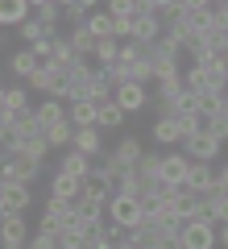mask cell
<instances>
[{
    "mask_svg": "<svg viewBox=\"0 0 228 249\" xmlns=\"http://www.w3.org/2000/svg\"><path fill=\"white\" fill-rule=\"evenodd\" d=\"M108 220L121 224V229H129V232H137L141 224H145V204L133 199V196H112L108 199Z\"/></svg>",
    "mask_w": 228,
    "mask_h": 249,
    "instance_id": "6da1fadb",
    "label": "cell"
},
{
    "mask_svg": "<svg viewBox=\"0 0 228 249\" xmlns=\"http://www.w3.org/2000/svg\"><path fill=\"white\" fill-rule=\"evenodd\" d=\"M178 21H183L195 37H203V34H211V25H216V4H211V0H187V9H183Z\"/></svg>",
    "mask_w": 228,
    "mask_h": 249,
    "instance_id": "7a4b0ae2",
    "label": "cell"
},
{
    "mask_svg": "<svg viewBox=\"0 0 228 249\" xmlns=\"http://www.w3.org/2000/svg\"><path fill=\"white\" fill-rule=\"evenodd\" d=\"M178 237H183V249H220V224L191 220L178 229Z\"/></svg>",
    "mask_w": 228,
    "mask_h": 249,
    "instance_id": "3957f363",
    "label": "cell"
},
{
    "mask_svg": "<svg viewBox=\"0 0 228 249\" xmlns=\"http://www.w3.org/2000/svg\"><path fill=\"white\" fill-rule=\"evenodd\" d=\"M149 137L158 142V150H162V154H166V150H183V124H178V116L158 112V121L149 124Z\"/></svg>",
    "mask_w": 228,
    "mask_h": 249,
    "instance_id": "277c9868",
    "label": "cell"
},
{
    "mask_svg": "<svg viewBox=\"0 0 228 249\" xmlns=\"http://www.w3.org/2000/svg\"><path fill=\"white\" fill-rule=\"evenodd\" d=\"M37 175H42V162H37V158L13 154V158H4V175H0V183H25V187H34Z\"/></svg>",
    "mask_w": 228,
    "mask_h": 249,
    "instance_id": "5b68a950",
    "label": "cell"
},
{
    "mask_svg": "<svg viewBox=\"0 0 228 249\" xmlns=\"http://www.w3.org/2000/svg\"><path fill=\"white\" fill-rule=\"evenodd\" d=\"M25 208H34V191L25 183H0V212L4 216H25Z\"/></svg>",
    "mask_w": 228,
    "mask_h": 249,
    "instance_id": "8992f818",
    "label": "cell"
},
{
    "mask_svg": "<svg viewBox=\"0 0 228 249\" xmlns=\"http://www.w3.org/2000/svg\"><path fill=\"white\" fill-rule=\"evenodd\" d=\"M187 175H191V158L183 150H166L162 154V183L170 187H187Z\"/></svg>",
    "mask_w": 228,
    "mask_h": 249,
    "instance_id": "52a82bcc",
    "label": "cell"
},
{
    "mask_svg": "<svg viewBox=\"0 0 228 249\" xmlns=\"http://www.w3.org/2000/svg\"><path fill=\"white\" fill-rule=\"evenodd\" d=\"M183 154H187L191 162H211V166H216V158L224 154V142H220V137H211L208 129H203L199 137H191V142H183Z\"/></svg>",
    "mask_w": 228,
    "mask_h": 249,
    "instance_id": "ba28073f",
    "label": "cell"
},
{
    "mask_svg": "<svg viewBox=\"0 0 228 249\" xmlns=\"http://www.w3.org/2000/svg\"><path fill=\"white\" fill-rule=\"evenodd\" d=\"M25 112H34L29 88H25V83H9L4 96H0V116H25Z\"/></svg>",
    "mask_w": 228,
    "mask_h": 249,
    "instance_id": "9c48e42d",
    "label": "cell"
},
{
    "mask_svg": "<svg viewBox=\"0 0 228 249\" xmlns=\"http://www.w3.org/2000/svg\"><path fill=\"white\" fill-rule=\"evenodd\" d=\"M112 100L133 116V112H141V108H149V88H145V83H133V79L129 83H116V96Z\"/></svg>",
    "mask_w": 228,
    "mask_h": 249,
    "instance_id": "30bf717a",
    "label": "cell"
},
{
    "mask_svg": "<svg viewBox=\"0 0 228 249\" xmlns=\"http://www.w3.org/2000/svg\"><path fill=\"white\" fill-rule=\"evenodd\" d=\"M50 196L62 199V204H79V199H83V178L54 170V175H50Z\"/></svg>",
    "mask_w": 228,
    "mask_h": 249,
    "instance_id": "8fae6325",
    "label": "cell"
},
{
    "mask_svg": "<svg viewBox=\"0 0 228 249\" xmlns=\"http://www.w3.org/2000/svg\"><path fill=\"white\" fill-rule=\"evenodd\" d=\"M112 158L121 162L124 170H137V166H141V158H145V145H141V137H133V133H124L121 142L112 145Z\"/></svg>",
    "mask_w": 228,
    "mask_h": 249,
    "instance_id": "7c38bea8",
    "label": "cell"
},
{
    "mask_svg": "<svg viewBox=\"0 0 228 249\" xmlns=\"http://www.w3.org/2000/svg\"><path fill=\"white\" fill-rule=\"evenodd\" d=\"M4 249H25L29 241H34V232H29V220L25 216H4Z\"/></svg>",
    "mask_w": 228,
    "mask_h": 249,
    "instance_id": "4fadbf2b",
    "label": "cell"
},
{
    "mask_svg": "<svg viewBox=\"0 0 228 249\" xmlns=\"http://www.w3.org/2000/svg\"><path fill=\"white\" fill-rule=\"evenodd\" d=\"M25 21H34V0H4L0 4V25L21 29Z\"/></svg>",
    "mask_w": 228,
    "mask_h": 249,
    "instance_id": "5bb4252c",
    "label": "cell"
},
{
    "mask_svg": "<svg viewBox=\"0 0 228 249\" xmlns=\"http://www.w3.org/2000/svg\"><path fill=\"white\" fill-rule=\"evenodd\" d=\"M70 150H79V154H88L91 162H100L104 158V133H100V129H75V145H70Z\"/></svg>",
    "mask_w": 228,
    "mask_h": 249,
    "instance_id": "9a60e30c",
    "label": "cell"
},
{
    "mask_svg": "<svg viewBox=\"0 0 228 249\" xmlns=\"http://www.w3.org/2000/svg\"><path fill=\"white\" fill-rule=\"evenodd\" d=\"M104 4H96V0H62V21H70V29H79L91 21V13H100Z\"/></svg>",
    "mask_w": 228,
    "mask_h": 249,
    "instance_id": "2e32d148",
    "label": "cell"
},
{
    "mask_svg": "<svg viewBox=\"0 0 228 249\" xmlns=\"http://www.w3.org/2000/svg\"><path fill=\"white\" fill-rule=\"evenodd\" d=\"M67 121L75 124V129H96V124H100V104H91V100H75V104H67Z\"/></svg>",
    "mask_w": 228,
    "mask_h": 249,
    "instance_id": "e0dca14e",
    "label": "cell"
},
{
    "mask_svg": "<svg viewBox=\"0 0 228 249\" xmlns=\"http://www.w3.org/2000/svg\"><path fill=\"white\" fill-rule=\"evenodd\" d=\"M79 62H83V58H79V50L70 46V37L58 34V37H54V58H50V67H54V71H75Z\"/></svg>",
    "mask_w": 228,
    "mask_h": 249,
    "instance_id": "ac0fdd59",
    "label": "cell"
},
{
    "mask_svg": "<svg viewBox=\"0 0 228 249\" xmlns=\"http://www.w3.org/2000/svg\"><path fill=\"white\" fill-rule=\"evenodd\" d=\"M9 71L17 75L21 83H25V79H34V75L42 71V62H37V54L29 50V46H21V50H13V58H9Z\"/></svg>",
    "mask_w": 228,
    "mask_h": 249,
    "instance_id": "d6986e66",
    "label": "cell"
},
{
    "mask_svg": "<svg viewBox=\"0 0 228 249\" xmlns=\"http://www.w3.org/2000/svg\"><path fill=\"white\" fill-rule=\"evenodd\" d=\"M112 196H116V187L108 183L104 175H88V178H83V199H88V204H104L108 208Z\"/></svg>",
    "mask_w": 228,
    "mask_h": 249,
    "instance_id": "ffe728a7",
    "label": "cell"
},
{
    "mask_svg": "<svg viewBox=\"0 0 228 249\" xmlns=\"http://www.w3.org/2000/svg\"><path fill=\"white\" fill-rule=\"evenodd\" d=\"M58 170L62 175H75V178H88L96 170V162L88 154H79V150H67V154H58Z\"/></svg>",
    "mask_w": 228,
    "mask_h": 249,
    "instance_id": "44dd1931",
    "label": "cell"
},
{
    "mask_svg": "<svg viewBox=\"0 0 228 249\" xmlns=\"http://www.w3.org/2000/svg\"><path fill=\"white\" fill-rule=\"evenodd\" d=\"M34 116H37V124H42V133H46V129H54V124L67 121V104H62V100H42V104H34Z\"/></svg>",
    "mask_w": 228,
    "mask_h": 249,
    "instance_id": "7402d4cb",
    "label": "cell"
},
{
    "mask_svg": "<svg viewBox=\"0 0 228 249\" xmlns=\"http://www.w3.org/2000/svg\"><path fill=\"white\" fill-rule=\"evenodd\" d=\"M124 116H129V112H124L116 100H108V104H100V124H96V129H100V133H116V129H124Z\"/></svg>",
    "mask_w": 228,
    "mask_h": 249,
    "instance_id": "603a6c76",
    "label": "cell"
},
{
    "mask_svg": "<svg viewBox=\"0 0 228 249\" xmlns=\"http://www.w3.org/2000/svg\"><path fill=\"white\" fill-rule=\"evenodd\" d=\"M34 17L42 21L46 29L58 34V21H62V0H34Z\"/></svg>",
    "mask_w": 228,
    "mask_h": 249,
    "instance_id": "cb8c5ba5",
    "label": "cell"
},
{
    "mask_svg": "<svg viewBox=\"0 0 228 249\" xmlns=\"http://www.w3.org/2000/svg\"><path fill=\"white\" fill-rule=\"evenodd\" d=\"M70 46H75V50H79V58H96V50H100V37L91 34L88 25H79V29H70Z\"/></svg>",
    "mask_w": 228,
    "mask_h": 249,
    "instance_id": "d4e9b609",
    "label": "cell"
},
{
    "mask_svg": "<svg viewBox=\"0 0 228 249\" xmlns=\"http://www.w3.org/2000/svg\"><path fill=\"white\" fill-rule=\"evenodd\" d=\"M46 142H50V150L67 154L70 145H75V124H70V121H62V124H54V129H46Z\"/></svg>",
    "mask_w": 228,
    "mask_h": 249,
    "instance_id": "484cf974",
    "label": "cell"
},
{
    "mask_svg": "<svg viewBox=\"0 0 228 249\" xmlns=\"http://www.w3.org/2000/svg\"><path fill=\"white\" fill-rule=\"evenodd\" d=\"M88 29H91V34H96V37H100V42H108V37H116V21H112V13H108V9L91 13Z\"/></svg>",
    "mask_w": 228,
    "mask_h": 249,
    "instance_id": "4316f807",
    "label": "cell"
},
{
    "mask_svg": "<svg viewBox=\"0 0 228 249\" xmlns=\"http://www.w3.org/2000/svg\"><path fill=\"white\" fill-rule=\"evenodd\" d=\"M17 34H21V42H25V46H37V42H46V37H54V29H46L42 21L34 17V21H25Z\"/></svg>",
    "mask_w": 228,
    "mask_h": 249,
    "instance_id": "83f0119b",
    "label": "cell"
},
{
    "mask_svg": "<svg viewBox=\"0 0 228 249\" xmlns=\"http://www.w3.org/2000/svg\"><path fill=\"white\" fill-rule=\"evenodd\" d=\"M17 154H25V158H37V162H46V154H50V142H46V133H42V137H29V142L21 145Z\"/></svg>",
    "mask_w": 228,
    "mask_h": 249,
    "instance_id": "f1b7e54d",
    "label": "cell"
},
{
    "mask_svg": "<svg viewBox=\"0 0 228 249\" xmlns=\"http://www.w3.org/2000/svg\"><path fill=\"white\" fill-rule=\"evenodd\" d=\"M104 9L112 13L116 21H124V17H137V0H108Z\"/></svg>",
    "mask_w": 228,
    "mask_h": 249,
    "instance_id": "f546056e",
    "label": "cell"
},
{
    "mask_svg": "<svg viewBox=\"0 0 228 249\" xmlns=\"http://www.w3.org/2000/svg\"><path fill=\"white\" fill-rule=\"evenodd\" d=\"M208 133L220 137V142L228 145V116H216V121H208Z\"/></svg>",
    "mask_w": 228,
    "mask_h": 249,
    "instance_id": "4dcf8cb0",
    "label": "cell"
},
{
    "mask_svg": "<svg viewBox=\"0 0 228 249\" xmlns=\"http://www.w3.org/2000/svg\"><path fill=\"white\" fill-rule=\"evenodd\" d=\"M220 170V187H216V196H228V162L224 166H216Z\"/></svg>",
    "mask_w": 228,
    "mask_h": 249,
    "instance_id": "1f68e13d",
    "label": "cell"
},
{
    "mask_svg": "<svg viewBox=\"0 0 228 249\" xmlns=\"http://www.w3.org/2000/svg\"><path fill=\"white\" fill-rule=\"evenodd\" d=\"M220 249H228V224H220Z\"/></svg>",
    "mask_w": 228,
    "mask_h": 249,
    "instance_id": "d6a6232c",
    "label": "cell"
},
{
    "mask_svg": "<svg viewBox=\"0 0 228 249\" xmlns=\"http://www.w3.org/2000/svg\"><path fill=\"white\" fill-rule=\"evenodd\" d=\"M116 249H137V245H133V241H124V245H116Z\"/></svg>",
    "mask_w": 228,
    "mask_h": 249,
    "instance_id": "836d02e7",
    "label": "cell"
},
{
    "mask_svg": "<svg viewBox=\"0 0 228 249\" xmlns=\"http://www.w3.org/2000/svg\"><path fill=\"white\" fill-rule=\"evenodd\" d=\"M224 4H228V0H224Z\"/></svg>",
    "mask_w": 228,
    "mask_h": 249,
    "instance_id": "e575fe53",
    "label": "cell"
}]
</instances>
